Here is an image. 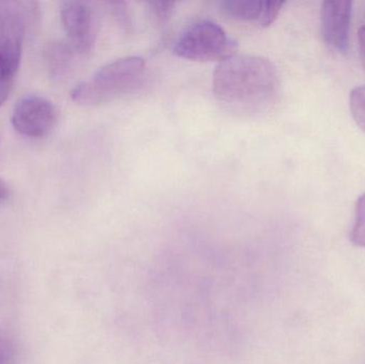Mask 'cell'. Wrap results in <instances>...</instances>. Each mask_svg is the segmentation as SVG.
I'll return each mask as SVG.
<instances>
[{"mask_svg": "<svg viewBox=\"0 0 365 364\" xmlns=\"http://www.w3.org/2000/svg\"><path fill=\"white\" fill-rule=\"evenodd\" d=\"M12 348L6 340L0 338V364H9L12 358Z\"/></svg>", "mask_w": 365, "mask_h": 364, "instance_id": "cell-14", "label": "cell"}, {"mask_svg": "<svg viewBox=\"0 0 365 364\" xmlns=\"http://www.w3.org/2000/svg\"><path fill=\"white\" fill-rule=\"evenodd\" d=\"M353 2L349 0H328L322 4V36L328 46L340 53L349 48Z\"/></svg>", "mask_w": 365, "mask_h": 364, "instance_id": "cell-7", "label": "cell"}, {"mask_svg": "<svg viewBox=\"0 0 365 364\" xmlns=\"http://www.w3.org/2000/svg\"><path fill=\"white\" fill-rule=\"evenodd\" d=\"M9 196V187L6 182L0 179V201L4 200Z\"/></svg>", "mask_w": 365, "mask_h": 364, "instance_id": "cell-16", "label": "cell"}, {"mask_svg": "<svg viewBox=\"0 0 365 364\" xmlns=\"http://www.w3.org/2000/svg\"><path fill=\"white\" fill-rule=\"evenodd\" d=\"M358 43H359L360 60L365 70V25L362 26L358 32Z\"/></svg>", "mask_w": 365, "mask_h": 364, "instance_id": "cell-15", "label": "cell"}, {"mask_svg": "<svg viewBox=\"0 0 365 364\" xmlns=\"http://www.w3.org/2000/svg\"><path fill=\"white\" fill-rule=\"evenodd\" d=\"M284 4L279 0H227L220 6L223 14L234 21L269 27L278 19Z\"/></svg>", "mask_w": 365, "mask_h": 364, "instance_id": "cell-8", "label": "cell"}, {"mask_svg": "<svg viewBox=\"0 0 365 364\" xmlns=\"http://www.w3.org/2000/svg\"><path fill=\"white\" fill-rule=\"evenodd\" d=\"M12 90V79L0 76V107L6 102Z\"/></svg>", "mask_w": 365, "mask_h": 364, "instance_id": "cell-13", "label": "cell"}, {"mask_svg": "<svg viewBox=\"0 0 365 364\" xmlns=\"http://www.w3.org/2000/svg\"><path fill=\"white\" fill-rule=\"evenodd\" d=\"M147 73L145 60L137 56L120 58L98 68L91 78L71 91L73 102L98 106L132 94L143 85Z\"/></svg>", "mask_w": 365, "mask_h": 364, "instance_id": "cell-2", "label": "cell"}, {"mask_svg": "<svg viewBox=\"0 0 365 364\" xmlns=\"http://www.w3.org/2000/svg\"><path fill=\"white\" fill-rule=\"evenodd\" d=\"M351 239L354 245L365 248V192L358 199L356 205L355 222Z\"/></svg>", "mask_w": 365, "mask_h": 364, "instance_id": "cell-11", "label": "cell"}, {"mask_svg": "<svg viewBox=\"0 0 365 364\" xmlns=\"http://www.w3.org/2000/svg\"><path fill=\"white\" fill-rule=\"evenodd\" d=\"M280 87L278 68L261 56H233L220 62L212 75L215 98L227 110L242 117L269 110Z\"/></svg>", "mask_w": 365, "mask_h": 364, "instance_id": "cell-1", "label": "cell"}, {"mask_svg": "<svg viewBox=\"0 0 365 364\" xmlns=\"http://www.w3.org/2000/svg\"><path fill=\"white\" fill-rule=\"evenodd\" d=\"M237 48V42L220 25L202 19L182 30L173 45V53L193 61L222 62L235 56Z\"/></svg>", "mask_w": 365, "mask_h": 364, "instance_id": "cell-3", "label": "cell"}, {"mask_svg": "<svg viewBox=\"0 0 365 364\" xmlns=\"http://www.w3.org/2000/svg\"><path fill=\"white\" fill-rule=\"evenodd\" d=\"M25 24L19 13L0 12V76L13 79L21 66Z\"/></svg>", "mask_w": 365, "mask_h": 364, "instance_id": "cell-6", "label": "cell"}, {"mask_svg": "<svg viewBox=\"0 0 365 364\" xmlns=\"http://www.w3.org/2000/svg\"><path fill=\"white\" fill-rule=\"evenodd\" d=\"M62 25L68 42L79 55H89L96 45L98 25L94 11L87 2L66 1L62 4Z\"/></svg>", "mask_w": 365, "mask_h": 364, "instance_id": "cell-5", "label": "cell"}, {"mask_svg": "<svg viewBox=\"0 0 365 364\" xmlns=\"http://www.w3.org/2000/svg\"><path fill=\"white\" fill-rule=\"evenodd\" d=\"M349 109L356 124L365 132V85H359L351 90Z\"/></svg>", "mask_w": 365, "mask_h": 364, "instance_id": "cell-10", "label": "cell"}, {"mask_svg": "<svg viewBox=\"0 0 365 364\" xmlns=\"http://www.w3.org/2000/svg\"><path fill=\"white\" fill-rule=\"evenodd\" d=\"M11 121L14 130L23 136L42 138L57 124L58 109L43 96H25L15 105Z\"/></svg>", "mask_w": 365, "mask_h": 364, "instance_id": "cell-4", "label": "cell"}, {"mask_svg": "<svg viewBox=\"0 0 365 364\" xmlns=\"http://www.w3.org/2000/svg\"><path fill=\"white\" fill-rule=\"evenodd\" d=\"M149 6L152 16L156 23L160 25L167 23L171 19L175 8V2L168 1L149 2Z\"/></svg>", "mask_w": 365, "mask_h": 364, "instance_id": "cell-12", "label": "cell"}, {"mask_svg": "<svg viewBox=\"0 0 365 364\" xmlns=\"http://www.w3.org/2000/svg\"><path fill=\"white\" fill-rule=\"evenodd\" d=\"M76 49L70 42L57 41L49 44L46 51L47 64L49 73L53 78H63L70 74L75 63Z\"/></svg>", "mask_w": 365, "mask_h": 364, "instance_id": "cell-9", "label": "cell"}]
</instances>
